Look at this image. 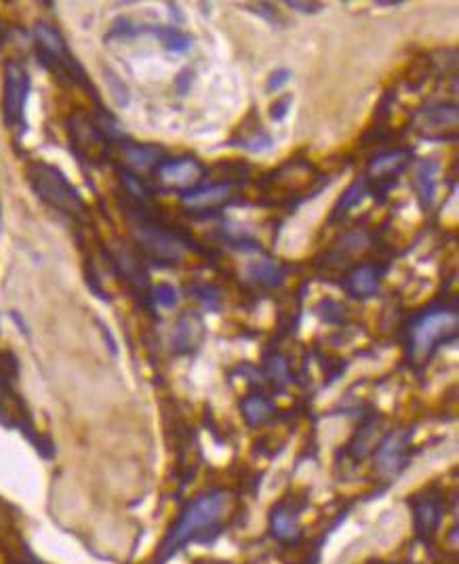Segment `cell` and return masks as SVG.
<instances>
[{
    "label": "cell",
    "instance_id": "32",
    "mask_svg": "<svg viewBox=\"0 0 459 564\" xmlns=\"http://www.w3.org/2000/svg\"><path fill=\"white\" fill-rule=\"evenodd\" d=\"M291 70H287V68H278L276 72H272L270 74V78H268V83H266V93H274V91H278V89H283L289 80H291Z\"/></svg>",
    "mask_w": 459,
    "mask_h": 564
},
{
    "label": "cell",
    "instance_id": "29",
    "mask_svg": "<svg viewBox=\"0 0 459 564\" xmlns=\"http://www.w3.org/2000/svg\"><path fill=\"white\" fill-rule=\"evenodd\" d=\"M152 299L156 301L158 306L173 308V306H177L179 295H177V289L171 285V282H161V285H156L152 289Z\"/></svg>",
    "mask_w": 459,
    "mask_h": 564
},
{
    "label": "cell",
    "instance_id": "15",
    "mask_svg": "<svg viewBox=\"0 0 459 564\" xmlns=\"http://www.w3.org/2000/svg\"><path fill=\"white\" fill-rule=\"evenodd\" d=\"M409 158H411L409 150H390V152H384V154H377L369 163L367 175L373 181H379V184L390 181V186H394L396 177L407 169Z\"/></svg>",
    "mask_w": 459,
    "mask_h": 564
},
{
    "label": "cell",
    "instance_id": "18",
    "mask_svg": "<svg viewBox=\"0 0 459 564\" xmlns=\"http://www.w3.org/2000/svg\"><path fill=\"white\" fill-rule=\"evenodd\" d=\"M419 127L426 131H455L457 129V106L434 104L419 114Z\"/></svg>",
    "mask_w": 459,
    "mask_h": 564
},
{
    "label": "cell",
    "instance_id": "17",
    "mask_svg": "<svg viewBox=\"0 0 459 564\" xmlns=\"http://www.w3.org/2000/svg\"><path fill=\"white\" fill-rule=\"evenodd\" d=\"M123 156L127 163L137 171H148L154 169L165 160V150L150 144H133V141H123Z\"/></svg>",
    "mask_w": 459,
    "mask_h": 564
},
{
    "label": "cell",
    "instance_id": "10",
    "mask_svg": "<svg viewBox=\"0 0 459 564\" xmlns=\"http://www.w3.org/2000/svg\"><path fill=\"white\" fill-rule=\"evenodd\" d=\"M409 442H411L409 430L390 432L375 453L379 472L386 474V476H396L398 472H401L405 468V463H407Z\"/></svg>",
    "mask_w": 459,
    "mask_h": 564
},
{
    "label": "cell",
    "instance_id": "30",
    "mask_svg": "<svg viewBox=\"0 0 459 564\" xmlns=\"http://www.w3.org/2000/svg\"><path fill=\"white\" fill-rule=\"evenodd\" d=\"M85 280H87V287L91 289L93 295H97L99 299H104V301H110V293H106V289L102 285V278H99L97 268L93 264V259H87V264H85Z\"/></svg>",
    "mask_w": 459,
    "mask_h": 564
},
{
    "label": "cell",
    "instance_id": "1",
    "mask_svg": "<svg viewBox=\"0 0 459 564\" xmlns=\"http://www.w3.org/2000/svg\"><path fill=\"white\" fill-rule=\"evenodd\" d=\"M228 508L230 493L224 489H213L194 497L163 539L156 564H165L171 556L186 548L190 541L205 539L209 533L217 531L228 514Z\"/></svg>",
    "mask_w": 459,
    "mask_h": 564
},
{
    "label": "cell",
    "instance_id": "22",
    "mask_svg": "<svg viewBox=\"0 0 459 564\" xmlns=\"http://www.w3.org/2000/svg\"><path fill=\"white\" fill-rule=\"evenodd\" d=\"M249 276H251V280L259 282V285H264V287H278L285 280L281 266L274 264V261H270V259L255 261V264H251Z\"/></svg>",
    "mask_w": 459,
    "mask_h": 564
},
{
    "label": "cell",
    "instance_id": "12",
    "mask_svg": "<svg viewBox=\"0 0 459 564\" xmlns=\"http://www.w3.org/2000/svg\"><path fill=\"white\" fill-rule=\"evenodd\" d=\"M0 423L7 428H22L26 434L30 432L24 402L15 394L11 377L3 365H0Z\"/></svg>",
    "mask_w": 459,
    "mask_h": 564
},
{
    "label": "cell",
    "instance_id": "8",
    "mask_svg": "<svg viewBox=\"0 0 459 564\" xmlns=\"http://www.w3.org/2000/svg\"><path fill=\"white\" fill-rule=\"evenodd\" d=\"M110 264L114 268V272L123 278L125 285L139 297H148L152 295V287H150V276L148 270L144 266V259L137 255V251H133L131 247L118 243L116 247H112V251L106 253Z\"/></svg>",
    "mask_w": 459,
    "mask_h": 564
},
{
    "label": "cell",
    "instance_id": "16",
    "mask_svg": "<svg viewBox=\"0 0 459 564\" xmlns=\"http://www.w3.org/2000/svg\"><path fill=\"white\" fill-rule=\"evenodd\" d=\"M379 270L373 264H365L354 268L346 278H344V291L354 297V299H367L375 295L379 287Z\"/></svg>",
    "mask_w": 459,
    "mask_h": 564
},
{
    "label": "cell",
    "instance_id": "21",
    "mask_svg": "<svg viewBox=\"0 0 459 564\" xmlns=\"http://www.w3.org/2000/svg\"><path fill=\"white\" fill-rule=\"evenodd\" d=\"M156 38L161 40L163 47L171 53H188L192 51L194 45V38L188 32H182L179 28H156L154 30Z\"/></svg>",
    "mask_w": 459,
    "mask_h": 564
},
{
    "label": "cell",
    "instance_id": "24",
    "mask_svg": "<svg viewBox=\"0 0 459 564\" xmlns=\"http://www.w3.org/2000/svg\"><path fill=\"white\" fill-rule=\"evenodd\" d=\"M417 192H419V198H422V203L424 205H432V200H434V192H436V165L432 163V160H424L422 165H419L417 169Z\"/></svg>",
    "mask_w": 459,
    "mask_h": 564
},
{
    "label": "cell",
    "instance_id": "27",
    "mask_svg": "<svg viewBox=\"0 0 459 564\" xmlns=\"http://www.w3.org/2000/svg\"><path fill=\"white\" fill-rule=\"evenodd\" d=\"M375 430H377V421L369 419L365 426H361V430L356 432L354 440L350 442V453L356 459H363L369 453V445H371V438L375 436Z\"/></svg>",
    "mask_w": 459,
    "mask_h": 564
},
{
    "label": "cell",
    "instance_id": "25",
    "mask_svg": "<svg viewBox=\"0 0 459 564\" xmlns=\"http://www.w3.org/2000/svg\"><path fill=\"white\" fill-rule=\"evenodd\" d=\"M365 192H367V179H356L354 184L342 194V198L337 200V205H335V209H333V217L342 215V213H346L348 209H352V207L358 203V200H363Z\"/></svg>",
    "mask_w": 459,
    "mask_h": 564
},
{
    "label": "cell",
    "instance_id": "31",
    "mask_svg": "<svg viewBox=\"0 0 459 564\" xmlns=\"http://www.w3.org/2000/svg\"><path fill=\"white\" fill-rule=\"evenodd\" d=\"M291 106H293V95L278 97L276 102L270 106V116H272V120H278V123H281V120L287 118Z\"/></svg>",
    "mask_w": 459,
    "mask_h": 564
},
{
    "label": "cell",
    "instance_id": "14",
    "mask_svg": "<svg viewBox=\"0 0 459 564\" xmlns=\"http://www.w3.org/2000/svg\"><path fill=\"white\" fill-rule=\"evenodd\" d=\"M205 335V322L196 312H184L173 329V350L177 354L192 352Z\"/></svg>",
    "mask_w": 459,
    "mask_h": 564
},
{
    "label": "cell",
    "instance_id": "34",
    "mask_svg": "<svg viewBox=\"0 0 459 564\" xmlns=\"http://www.w3.org/2000/svg\"><path fill=\"white\" fill-rule=\"evenodd\" d=\"M287 7L293 9V11H297V13H306V15H310V13H321V11L325 9L323 3H299V0H289Z\"/></svg>",
    "mask_w": 459,
    "mask_h": 564
},
{
    "label": "cell",
    "instance_id": "5",
    "mask_svg": "<svg viewBox=\"0 0 459 564\" xmlns=\"http://www.w3.org/2000/svg\"><path fill=\"white\" fill-rule=\"evenodd\" d=\"M457 308H432L417 316L409 329V346L413 360H428L438 346L447 344L457 335Z\"/></svg>",
    "mask_w": 459,
    "mask_h": 564
},
{
    "label": "cell",
    "instance_id": "11",
    "mask_svg": "<svg viewBox=\"0 0 459 564\" xmlns=\"http://www.w3.org/2000/svg\"><path fill=\"white\" fill-rule=\"evenodd\" d=\"M411 506H413V514H415L417 535L422 539H430L434 535V531L438 529V525H441V516H443L441 495H438L434 489L424 491L422 495L413 497Z\"/></svg>",
    "mask_w": 459,
    "mask_h": 564
},
{
    "label": "cell",
    "instance_id": "36",
    "mask_svg": "<svg viewBox=\"0 0 459 564\" xmlns=\"http://www.w3.org/2000/svg\"><path fill=\"white\" fill-rule=\"evenodd\" d=\"M5 40H7V28L3 22H0V47L5 45Z\"/></svg>",
    "mask_w": 459,
    "mask_h": 564
},
{
    "label": "cell",
    "instance_id": "3",
    "mask_svg": "<svg viewBox=\"0 0 459 564\" xmlns=\"http://www.w3.org/2000/svg\"><path fill=\"white\" fill-rule=\"evenodd\" d=\"M32 36L36 43L38 64H41L47 72H51L59 83L81 87L99 104V97L91 83V78L87 70L81 66V62L72 55L64 34L49 22H36L32 28Z\"/></svg>",
    "mask_w": 459,
    "mask_h": 564
},
{
    "label": "cell",
    "instance_id": "4",
    "mask_svg": "<svg viewBox=\"0 0 459 564\" xmlns=\"http://www.w3.org/2000/svg\"><path fill=\"white\" fill-rule=\"evenodd\" d=\"M26 179L41 203L74 221H87L89 207L62 169L45 160H32L26 167Z\"/></svg>",
    "mask_w": 459,
    "mask_h": 564
},
{
    "label": "cell",
    "instance_id": "20",
    "mask_svg": "<svg viewBox=\"0 0 459 564\" xmlns=\"http://www.w3.org/2000/svg\"><path fill=\"white\" fill-rule=\"evenodd\" d=\"M116 173H118V177H121V184H123V188H125V192H127V196L131 200H137V203H146V205L150 203V200H152V188L146 184L142 177L135 175L127 167H118Z\"/></svg>",
    "mask_w": 459,
    "mask_h": 564
},
{
    "label": "cell",
    "instance_id": "9",
    "mask_svg": "<svg viewBox=\"0 0 459 564\" xmlns=\"http://www.w3.org/2000/svg\"><path fill=\"white\" fill-rule=\"evenodd\" d=\"M207 169L203 167V163H198L196 158L192 156H182V158H165L161 165L156 167V177L163 181V184L177 188V190H192L201 179L205 177Z\"/></svg>",
    "mask_w": 459,
    "mask_h": 564
},
{
    "label": "cell",
    "instance_id": "6",
    "mask_svg": "<svg viewBox=\"0 0 459 564\" xmlns=\"http://www.w3.org/2000/svg\"><path fill=\"white\" fill-rule=\"evenodd\" d=\"M32 89L30 72L17 59H7L3 66V123L11 131L26 133V106Z\"/></svg>",
    "mask_w": 459,
    "mask_h": 564
},
{
    "label": "cell",
    "instance_id": "35",
    "mask_svg": "<svg viewBox=\"0 0 459 564\" xmlns=\"http://www.w3.org/2000/svg\"><path fill=\"white\" fill-rule=\"evenodd\" d=\"M192 78H194V72L190 68H184L175 78V89L182 93V95H186L188 89L192 87Z\"/></svg>",
    "mask_w": 459,
    "mask_h": 564
},
{
    "label": "cell",
    "instance_id": "19",
    "mask_svg": "<svg viewBox=\"0 0 459 564\" xmlns=\"http://www.w3.org/2000/svg\"><path fill=\"white\" fill-rule=\"evenodd\" d=\"M243 415L249 426H264L272 417V402L262 394H251L241 402Z\"/></svg>",
    "mask_w": 459,
    "mask_h": 564
},
{
    "label": "cell",
    "instance_id": "2",
    "mask_svg": "<svg viewBox=\"0 0 459 564\" xmlns=\"http://www.w3.org/2000/svg\"><path fill=\"white\" fill-rule=\"evenodd\" d=\"M125 215L129 219L131 236L144 261H150L158 268H171L184 259L186 249H192L184 234L173 230L165 221L150 213L146 203L129 200L125 205Z\"/></svg>",
    "mask_w": 459,
    "mask_h": 564
},
{
    "label": "cell",
    "instance_id": "7",
    "mask_svg": "<svg viewBox=\"0 0 459 564\" xmlns=\"http://www.w3.org/2000/svg\"><path fill=\"white\" fill-rule=\"evenodd\" d=\"M68 135H70V144H72V152L83 160V163H95L97 158H106L108 148L112 141L104 135L102 127L97 125V120L76 112L68 118Z\"/></svg>",
    "mask_w": 459,
    "mask_h": 564
},
{
    "label": "cell",
    "instance_id": "13",
    "mask_svg": "<svg viewBox=\"0 0 459 564\" xmlns=\"http://www.w3.org/2000/svg\"><path fill=\"white\" fill-rule=\"evenodd\" d=\"M232 196V181L226 184H209V186H196L192 190L182 192V203L190 211H211L219 205H224Z\"/></svg>",
    "mask_w": 459,
    "mask_h": 564
},
{
    "label": "cell",
    "instance_id": "33",
    "mask_svg": "<svg viewBox=\"0 0 459 564\" xmlns=\"http://www.w3.org/2000/svg\"><path fill=\"white\" fill-rule=\"evenodd\" d=\"M247 9H251L255 15H262L264 19H268L270 24H278L281 22V19H278V13L274 11V7L272 5H268V3H259V5H247Z\"/></svg>",
    "mask_w": 459,
    "mask_h": 564
},
{
    "label": "cell",
    "instance_id": "26",
    "mask_svg": "<svg viewBox=\"0 0 459 564\" xmlns=\"http://www.w3.org/2000/svg\"><path fill=\"white\" fill-rule=\"evenodd\" d=\"M190 293L201 301L209 312H217L219 304H222V293H219L215 285H209V282H196V285L190 287Z\"/></svg>",
    "mask_w": 459,
    "mask_h": 564
},
{
    "label": "cell",
    "instance_id": "23",
    "mask_svg": "<svg viewBox=\"0 0 459 564\" xmlns=\"http://www.w3.org/2000/svg\"><path fill=\"white\" fill-rule=\"evenodd\" d=\"M272 531L274 537L278 539H291L297 531V516L293 512L291 506L283 503V506H278L272 514Z\"/></svg>",
    "mask_w": 459,
    "mask_h": 564
},
{
    "label": "cell",
    "instance_id": "28",
    "mask_svg": "<svg viewBox=\"0 0 459 564\" xmlns=\"http://www.w3.org/2000/svg\"><path fill=\"white\" fill-rule=\"evenodd\" d=\"M238 144H241V148H245L249 152H266V150L272 148V137L262 127H259V129H255L253 135L241 139Z\"/></svg>",
    "mask_w": 459,
    "mask_h": 564
}]
</instances>
